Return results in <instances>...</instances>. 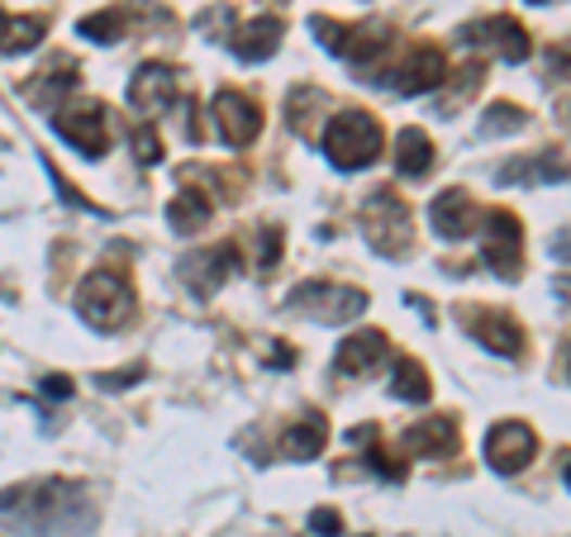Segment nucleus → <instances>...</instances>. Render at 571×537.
<instances>
[{"label":"nucleus","instance_id":"nucleus-1","mask_svg":"<svg viewBox=\"0 0 571 537\" xmlns=\"http://www.w3.org/2000/svg\"><path fill=\"white\" fill-rule=\"evenodd\" d=\"M325 153L339 171H357L371 167L381 157V124L367 110H343V115L329 119L325 129Z\"/></svg>","mask_w":571,"mask_h":537},{"label":"nucleus","instance_id":"nucleus-2","mask_svg":"<svg viewBox=\"0 0 571 537\" xmlns=\"http://www.w3.org/2000/svg\"><path fill=\"white\" fill-rule=\"evenodd\" d=\"M77 309H81V319L91 323V329L110 333L134 315V291H129V281H124L119 271H91V277L77 285Z\"/></svg>","mask_w":571,"mask_h":537},{"label":"nucleus","instance_id":"nucleus-3","mask_svg":"<svg viewBox=\"0 0 571 537\" xmlns=\"http://www.w3.org/2000/svg\"><path fill=\"white\" fill-rule=\"evenodd\" d=\"M363 233H367V243L377 247L381 257H401L409 247V209H405V200L395 191H386V186L371 191L367 205H363Z\"/></svg>","mask_w":571,"mask_h":537},{"label":"nucleus","instance_id":"nucleus-4","mask_svg":"<svg viewBox=\"0 0 571 537\" xmlns=\"http://www.w3.org/2000/svg\"><path fill=\"white\" fill-rule=\"evenodd\" d=\"M481 261L495 271V277H519L524 267V229L510 209H491L486 215V233H481Z\"/></svg>","mask_w":571,"mask_h":537},{"label":"nucleus","instance_id":"nucleus-5","mask_svg":"<svg viewBox=\"0 0 571 537\" xmlns=\"http://www.w3.org/2000/svg\"><path fill=\"white\" fill-rule=\"evenodd\" d=\"M291 309H305L309 319H325V323H347L367 309V295L357 291V285L305 281L301 291H291Z\"/></svg>","mask_w":571,"mask_h":537},{"label":"nucleus","instance_id":"nucleus-6","mask_svg":"<svg viewBox=\"0 0 571 537\" xmlns=\"http://www.w3.org/2000/svg\"><path fill=\"white\" fill-rule=\"evenodd\" d=\"M53 129H58V139L72 143L81 157H105V148H110L105 105H96V100H81V105H72V110H58Z\"/></svg>","mask_w":571,"mask_h":537},{"label":"nucleus","instance_id":"nucleus-7","mask_svg":"<svg viewBox=\"0 0 571 537\" xmlns=\"http://www.w3.org/2000/svg\"><path fill=\"white\" fill-rule=\"evenodd\" d=\"M443 77H448V57H443L433 43H415L391 67L386 86L391 91H401V95H424V91H433V86H443Z\"/></svg>","mask_w":571,"mask_h":537},{"label":"nucleus","instance_id":"nucleus-8","mask_svg":"<svg viewBox=\"0 0 571 537\" xmlns=\"http://www.w3.org/2000/svg\"><path fill=\"white\" fill-rule=\"evenodd\" d=\"M177 271H181V281L191 285V295L210 299L229 281V271H239V247L219 243V247H201V253H186Z\"/></svg>","mask_w":571,"mask_h":537},{"label":"nucleus","instance_id":"nucleus-9","mask_svg":"<svg viewBox=\"0 0 571 537\" xmlns=\"http://www.w3.org/2000/svg\"><path fill=\"white\" fill-rule=\"evenodd\" d=\"M533 452H538V438H533L529 423H495L486 433V461L491 471H500V476H515V471H524Z\"/></svg>","mask_w":571,"mask_h":537},{"label":"nucleus","instance_id":"nucleus-10","mask_svg":"<svg viewBox=\"0 0 571 537\" xmlns=\"http://www.w3.org/2000/svg\"><path fill=\"white\" fill-rule=\"evenodd\" d=\"M215 129L229 148H248L257 139V129H263V110L243 91H219L215 95Z\"/></svg>","mask_w":571,"mask_h":537},{"label":"nucleus","instance_id":"nucleus-11","mask_svg":"<svg viewBox=\"0 0 571 537\" xmlns=\"http://www.w3.org/2000/svg\"><path fill=\"white\" fill-rule=\"evenodd\" d=\"M129 100L139 115H163V110H172V100H177V72H172L167 62H143V67L134 72Z\"/></svg>","mask_w":571,"mask_h":537},{"label":"nucleus","instance_id":"nucleus-12","mask_svg":"<svg viewBox=\"0 0 571 537\" xmlns=\"http://www.w3.org/2000/svg\"><path fill=\"white\" fill-rule=\"evenodd\" d=\"M467 329H471V338H481V347H491L500 357L524 353V329L505 309H477V315H467Z\"/></svg>","mask_w":571,"mask_h":537},{"label":"nucleus","instance_id":"nucleus-13","mask_svg":"<svg viewBox=\"0 0 571 537\" xmlns=\"http://www.w3.org/2000/svg\"><path fill=\"white\" fill-rule=\"evenodd\" d=\"M286 39V24L277 15H257V20H248L233 29V57H243V62H267L271 53L281 48Z\"/></svg>","mask_w":571,"mask_h":537},{"label":"nucleus","instance_id":"nucleus-14","mask_svg":"<svg viewBox=\"0 0 571 537\" xmlns=\"http://www.w3.org/2000/svg\"><path fill=\"white\" fill-rule=\"evenodd\" d=\"M386 357H391L386 333H381V329H363V333H353V338H343L339 371H343V376H371V371H377Z\"/></svg>","mask_w":571,"mask_h":537},{"label":"nucleus","instance_id":"nucleus-15","mask_svg":"<svg viewBox=\"0 0 571 537\" xmlns=\"http://www.w3.org/2000/svg\"><path fill=\"white\" fill-rule=\"evenodd\" d=\"M429 219H433V233H443V239H467L471 233V219H477V205H471V195L467 191H443V195H433V205H429Z\"/></svg>","mask_w":571,"mask_h":537},{"label":"nucleus","instance_id":"nucleus-16","mask_svg":"<svg viewBox=\"0 0 571 537\" xmlns=\"http://www.w3.org/2000/svg\"><path fill=\"white\" fill-rule=\"evenodd\" d=\"M477 34L481 43H491L495 53H500L505 62H529V53H533V43H529V29L519 20H510V15H491L486 24H477Z\"/></svg>","mask_w":571,"mask_h":537},{"label":"nucleus","instance_id":"nucleus-17","mask_svg":"<svg viewBox=\"0 0 571 537\" xmlns=\"http://www.w3.org/2000/svg\"><path fill=\"white\" fill-rule=\"evenodd\" d=\"M401 447L415 457H448L457 447V423L453 419H419L405 429Z\"/></svg>","mask_w":571,"mask_h":537},{"label":"nucleus","instance_id":"nucleus-18","mask_svg":"<svg viewBox=\"0 0 571 537\" xmlns=\"http://www.w3.org/2000/svg\"><path fill=\"white\" fill-rule=\"evenodd\" d=\"M571 177V162L562 153H533L524 162H510L500 171L505 186H529V181H567Z\"/></svg>","mask_w":571,"mask_h":537},{"label":"nucleus","instance_id":"nucleus-19","mask_svg":"<svg viewBox=\"0 0 571 537\" xmlns=\"http://www.w3.org/2000/svg\"><path fill=\"white\" fill-rule=\"evenodd\" d=\"M433 139L424 129H401V139H395V171L401 177H424L433 167Z\"/></svg>","mask_w":571,"mask_h":537},{"label":"nucleus","instance_id":"nucleus-20","mask_svg":"<svg viewBox=\"0 0 571 537\" xmlns=\"http://www.w3.org/2000/svg\"><path fill=\"white\" fill-rule=\"evenodd\" d=\"M325 438H329L325 419H301V423H291V429H286L281 452L291 457V461H315L319 452H325Z\"/></svg>","mask_w":571,"mask_h":537},{"label":"nucleus","instance_id":"nucleus-21","mask_svg":"<svg viewBox=\"0 0 571 537\" xmlns=\"http://www.w3.org/2000/svg\"><path fill=\"white\" fill-rule=\"evenodd\" d=\"M167 219H172V229H177V233H195V229H205V223H210V195H201V191H181V195H172Z\"/></svg>","mask_w":571,"mask_h":537},{"label":"nucleus","instance_id":"nucleus-22","mask_svg":"<svg viewBox=\"0 0 571 537\" xmlns=\"http://www.w3.org/2000/svg\"><path fill=\"white\" fill-rule=\"evenodd\" d=\"M391 381H395V385H391L395 399H409V405H424V399L433 395L429 371L419 367L415 357H401V361H395V376H391Z\"/></svg>","mask_w":571,"mask_h":537},{"label":"nucleus","instance_id":"nucleus-23","mask_svg":"<svg viewBox=\"0 0 571 537\" xmlns=\"http://www.w3.org/2000/svg\"><path fill=\"white\" fill-rule=\"evenodd\" d=\"M48 34V20L43 15H20L5 24V34H0V53H29V48H39Z\"/></svg>","mask_w":571,"mask_h":537},{"label":"nucleus","instance_id":"nucleus-24","mask_svg":"<svg viewBox=\"0 0 571 537\" xmlns=\"http://www.w3.org/2000/svg\"><path fill=\"white\" fill-rule=\"evenodd\" d=\"M67 91H77V67L72 62H62V72H58V62L43 72V77H34L29 86V95L39 100V105H53V95H67Z\"/></svg>","mask_w":571,"mask_h":537},{"label":"nucleus","instance_id":"nucleus-25","mask_svg":"<svg viewBox=\"0 0 571 537\" xmlns=\"http://www.w3.org/2000/svg\"><path fill=\"white\" fill-rule=\"evenodd\" d=\"M124 24H129L124 10H101V15H86L81 20V34H86V39H96V43H115L119 34H124Z\"/></svg>","mask_w":571,"mask_h":537},{"label":"nucleus","instance_id":"nucleus-26","mask_svg":"<svg viewBox=\"0 0 571 537\" xmlns=\"http://www.w3.org/2000/svg\"><path fill=\"white\" fill-rule=\"evenodd\" d=\"M515 129H524V110L519 105H491L486 110V124H481V139H495V133H515Z\"/></svg>","mask_w":571,"mask_h":537},{"label":"nucleus","instance_id":"nucleus-27","mask_svg":"<svg viewBox=\"0 0 571 537\" xmlns=\"http://www.w3.org/2000/svg\"><path fill=\"white\" fill-rule=\"evenodd\" d=\"M481 81H486V67H481V62H467V67L453 77V91L443 95V110H457L471 91H481Z\"/></svg>","mask_w":571,"mask_h":537},{"label":"nucleus","instance_id":"nucleus-28","mask_svg":"<svg viewBox=\"0 0 571 537\" xmlns=\"http://www.w3.org/2000/svg\"><path fill=\"white\" fill-rule=\"evenodd\" d=\"M129 148H134V157H139L143 167L163 162V139L153 133V124H139V129H134V139H129Z\"/></svg>","mask_w":571,"mask_h":537},{"label":"nucleus","instance_id":"nucleus-29","mask_svg":"<svg viewBox=\"0 0 571 537\" xmlns=\"http://www.w3.org/2000/svg\"><path fill=\"white\" fill-rule=\"evenodd\" d=\"M548 81H571V43L548 48Z\"/></svg>","mask_w":571,"mask_h":537},{"label":"nucleus","instance_id":"nucleus-30","mask_svg":"<svg viewBox=\"0 0 571 537\" xmlns=\"http://www.w3.org/2000/svg\"><path fill=\"white\" fill-rule=\"evenodd\" d=\"M309 528H315V533H325V537H339V533H343L339 509H315V514H309Z\"/></svg>","mask_w":571,"mask_h":537},{"label":"nucleus","instance_id":"nucleus-31","mask_svg":"<svg viewBox=\"0 0 571 537\" xmlns=\"http://www.w3.org/2000/svg\"><path fill=\"white\" fill-rule=\"evenodd\" d=\"M139 376H143L139 367H124V371H110V376H101V385H105V391H124V385L139 381Z\"/></svg>","mask_w":571,"mask_h":537},{"label":"nucleus","instance_id":"nucleus-32","mask_svg":"<svg viewBox=\"0 0 571 537\" xmlns=\"http://www.w3.org/2000/svg\"><path fill=\"white\" fill-rule=\"evenodd\" d=\"M277 253H281V233L277 229H263V267H271Z\"/></svg>","mask_w":571,"mask_h":537},{"label":"nucleus","instance_id":"nucleus-33","mask_svg":"<svg viewBox=\"0 0 571 537\" xmlns=\"http://www.w3.org/2000/svg\"><path fill=\"white\" fill-rule=\"evenodd\" d=\"M43 395L67 399V395H72V381H67V376H43Z\"/></svg>","mask_w":571,"mask_h":537},{"label":"nucleus","instance_id":"nucleus-34","mask_svg":"<svg viewBox=\"0 0 571 537\" xmlns=\"http://www.w3.org/2000/svg\"><path fill=\"white\" fill-rule=\"evenodd\" d=\"M553 253H557V257H571V229H562V239L553 243Z\"/></svg>","mask_w":571,"mask_h":537},{"label":"nucleus","instance_id":"nucleus-35","mask_svg":"<svg viewBox=\"0 0 571 537\" xmlns=\"http://www.w3.org/2000/svg\"><path fill=\"white\" fill-rule=\"evenodd\" d=\"M553 291H557V295H562L567 305H571V277H557V281H553Z\"/></svg>","mask_w":571,"mask_h":537},{"label":"nucleus","instance_id":"nucleus-36","mask_svg":"<svg viewBox=\"0 0 571 537\" xmlns=\"http://www.w3.org/2000/svg\"><path fill=\"white\" fill-rule=\"evenodd\" d=\"M5 24H10V15H5V10H0V34H5Z\"/></svg>","mask_w":571,"mask_h":537},{"label":"nucleus","instance_id":"nucleus-37","mask_svg":"<svg viewBox=\"0 0 571 537\" xmlns=\"http://www.w3.org/2000/svg\"><path fill=\"white\" fill-rule=\"evenodd\" d=\"M567 485H571V461H567Z\"/></svg>","mask_w":571,"mask_h":537}]
</instances>
